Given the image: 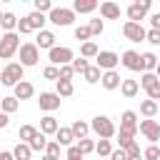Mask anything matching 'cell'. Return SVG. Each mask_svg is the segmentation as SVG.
I'll list each match as a JSON object with an SVG mask.
<instances>
[{
	"label": "cell",
	"instance_id": "6da1fadb",
	"mask_svg": "<svg viewBox=\"0 0 160 160\" xmlns=\"http://www.w3.org/2000/svg\"><path fill=\"white\" fill-rule=\"evenodd\" d=\"M88 125H90V130H92L100 140H110V138H115V125H112V120H110L108 115H95Z\"/></svg>",
	"mask_w": 160,
	"mask_h": 160
},
{
	"label": "cell",
	"instance_id": "7a4b0ae2",
	"mask_svg": "<svg viewBox=\"0 0 160 160\" xmlns=\"http://www.w3.org/2000/svg\"><path fill=\"white\" fill-rule=\"evenodd\" d=\"M22 72H25V68H22L20 62H8V65L2 68V72H0V82H2L5 88H15L20 80H25Z\"/></svg>",
	"mask_w": 160,
	"mask_h": 160
},
{
	"label": "cell",
	"instance_id": "3957f363",
	"mask_svg": "<svg viewBox=\"0 0 160 160\" xmlns=\"http://www.w3.org/2000/svg\"><path fill=\"white\" fill-rule=\"evenodd\" d=\"M45 18H48V22H52V25H58V28H68V25L75 22V12H72L70 8H55V5H52V10H50Z\"/></svg>",
	"mask_w": 160,
	"mask_h": 160
},
{
	"label": "cell",
	"instance_id": "277c9868",
	"mask_svg": "<svg viewBox=\"0 0 160 160\" xmlns=\"http://www.w3.org/2000/svg\"><path fill=\"white\" fill-rule=\"evenodd\" d=\"M20 48V35L18 32H2L0 38V60H10Z\"/></svg>",
	"mask_w": 160,
	"mask_h": 160
},
{
	"label": "cell",
	"instance_id": "5b68a950",
	"mask_svg": "<svg viewBox=\"0 0 160 160\" xmlns=\"http://www.w3.org/2000/svg\"><path fill=\"white\" fill-rule=\"evenodd\" d=\"M72 58H75V52H72L70 48H65V45H55V48L48 50V60H50V65H55V68H60V65H70Z\"/></svg>",
	"mask_w": 160,
	"mask_h": 160
},
{
	"label": "cell",
	"instance_id": "8992f818",
	"mask_svg": "<svg viewBox=\"0 0 160 160\" xmlns=\"http://www.w3.org/2000/svg\"><path fill=\"white\" fill-rule=\"evenodd\" d=\"M150 8H152V0H135V2H130L128 5V22H140L142 25V20H145Z\"/></svg>",
	"mask_w": 160,
	"mask_h": 160
},
{
	"label": "cell",
	"instance_id": "52a82bcc",
	"mask_svg": "<svg viewBox=\"0 0 160 160\" xmlns=\"http://www.w3.org/2000/svg\"><path fill=\"white\" fill-rule=\"evenodd\" d=\"M118 65H120V55H118V52H112V50H100V52L95 55V68H98L100 72L115 70Z\"/></svg>",
	"mask_w": 160,
	"mask_h": 160
},
{
	"label": "cell",
	"instance_id": "ba28073f",
	"mask_svg": "<svg viewBox=\"0 0 160 160\" xmlns=\"http://www.w3.org/2000/svg\"><path fill=\"white\" fill-rule=\"evenodd\" d=\"M18 50H20V65L22 68H35L40 62V50L35 48V42H22Z\"/></svg>",
	"mask_w": 160,
	"mask_h": 160
},
{
	"label": "cell",
	"instance_id": "9c48e42d",
	"mask_svg": "<svg viewBox=\"0 0 160 160\" xmlns=\"http://www.w3.org/2000/svg\"><path fill=\"white\" fill-rule=\"evenodd\" d=\"M115 132H125V135H138V112H132V110H125L122 115H120V130H115Z\"/></svg>",
	"mask_w": 160,
	"mask_h": 160
},
{
	"label": "cell",
	"instance_id": "30bf717a",
	"mask_svg": "<svg viewBox=\"0 0 160 160\" xmlns=\"http://www.w3.org/2000/svg\"><path fill=\"white\" fill-rule=\"evenodd\" d=\"M138 130L150 140V145H158V140H160V125H158V120H138Z\"/></svg>",
	"mask_w": 160,
	"mask_h": 160
},
{
	"label": "cell",
	"instance_id": "8fae6325",
	"mask_svg": "<svg viewBox=\"0 0 160 160\" xmlns=\"http://www.w3.org/2000/svg\"><path fill=\"white\" fill-rule=\"evenodd\" d=\"M120 65H125L132 72H142V60H140V52L138 50H125L120 55Z\"/></svg>",
	"mask_w": 160,
	"mask_h": 160
},
{
	"label": "cell",
	"instance_id": "7c38bea8",
	"mask_svg": "<svg viewBox=\"0 0 160 160\" xmlns=\"http://www.w3.org/2000/svg\"><path fill=\"white\" fill-rule=\"evenodd\" d=\"M122 35L130 40V42H142L145 40V28L140 22H125L122 25Z\"/></svg>",
	"mask_w": 160,
	"mask_h": 160
},
{
	"label": "cell",
	"instance_id": "4fadbf2b",
	"mask_svg": "<svg viewBox=\"0 0 160 160\" xmlns=\"http://www.w3.org/2000/svg\"><path fill=\"white\" fill-rule=\"evenodd\" d=\"M35 95V85L32 82H28V80H20L15 88H12V98L20 102V100H30Z\"/></svg>",
	"mask_w": 160,
	"mask_h": 160
},
{
	"label": "cell",
	"instance_id": "5bb4252c",
	"mask_svg": "<svg viewBox=\"0 0 160 160\" xmlns=\"http://www.w3.org/2000/svg\"><path fill=\"white\" fill-rule=\"evenodd\" d=\"M38 105H40V110H45V112H55V110L60 108V98H58L55 92H40Z\"/></svg>",
	"mask_w": 160,
	"mask_h": 160
},
{
	"label": "cell",
	"instance_id": "9a60e30c",
	"mask_svg": "<svg viewBox=\"0 0 160 160\" xmlns=\"http://www.w3.org/2000/svg\"><path fill=\"white\" fill-rule=\"evenodd\" d=\"M98 8H100V18H102V20H118V18H120V5L112 2V0L98 2Z\"/></svg>",
	"mask_w": 160,
	"mask_h": 160
},
{
	"label": "cell",
	"instance_id": "2e32d148",
	"mask_svg": "<svg viewBox=\"0 0 160 160\" xmlns=\"http://www.w3.org/2000/svg\"><path fill=\"white\" fill-rule=\"evenodd\" d=\"M55 32L52 30H40L38 32V38H35V48L38 50H50V48H55Z\"/></svg>",
	"mask_w": 160,
	"mask_h": 160
},
{
	"label": "cell",
	"instance_id": "e0dca14e",
	"mask_svg": "<svg viewBox=\"0 0 160 160\" xmlns=\"http://www.w3.org/2000/svg\"><path fill=\"white\" fill-rule=\"evenodd\" d=\"M120 82H122V78H120V72H118V70H108V72H102V75H100V85H102L105 90H118V88H120Z\"/></svg>",
	"mask_w": 160,
	"mask_h": 160
},
{
	"label": "cell",
	"instance_id": "ac0fdd59",
	"mask_svg": "<svg viewBox=\"0 0 160 160\" xmlns=\"http://www.w3.org/2000/svg\"><path fill=\"white\" fill-rule=\"evenodd\" d=\"M25 20H28V25H30V30H32V32H35V30H38V32H40V30H45V22H48V18H45L42 12H35V10H32V12H28V15H25Z\"/></svg>",
	"mask_w": 160,
	"mask_h": 160
},
{
	"label": "cell",
	"instance_id": "d6986e66",
	"mask_svg": "<svg viewBox=\"0 0 160 160\" xmlns=\"http://www.w3.org/2000/svg\"><path fill=\"white\" fill-rule=\"evenodd\" d=\"M70 10H72L75 15H78V12H80V15H85V12H92V10H98V0H75Z\"/></svg>",
	"mask_w": 160,
	"mask_h": 160
},
{
	"label": "cell",
	"instance_id": "ffe728a7",
	"mask_svg": "<svg viewBox=\"0 0 160 160\" xmlns=\"http://www.w3.org/2000/svg\"><path fill=\"white\" fill-rule=\"evenodd\" d=\"M55 142H58L60 148H70V145L75 142V138H72L70 128H58V130H55Z\"/></svg>",
	"mask_w": 160,
	"mask_h": 160
},
{
	"label": "cell",
	"instance_id": "44dd1931",
	"mask_svg": "<svg viewBox=\"0 0 160 160\" xmlns=\"http://www.w3.org/2000/svg\"><path fill=\"white\" fill-rule=\"evenodd\" d=\"M120 92L130 100V98H135L138 92H140V88H138V80H132V78H125L122 82H120Z\"/></svg>",
	"mask_w": 160,
	"mask_h": 160
},
{
	"label": "cell",
	"instance_id": "7402d4cb",
	"mask_svg": "<svg viewBox=\"0 0 160 160\" xmlns=\"http://www.w3.org/2000/svg\"><path fill=\"white\" fill-rule=\"evenodd\" d=\"M158 110H160V105H158L155 100H142V102H140V115H142L145 120H152V118L158 115Z\"/></svg>",
	"mask_w": 160,
	"mask_h": 160
},
{
	"label": "cell",
	"instance_id": "603a6c76",
	"mask_svg": "<svg viewBox=\"0 0 160 160\" xmlns=\"http://www.w3.org/2000/svg\"><path fill=\"white\" fill-rule=\"evenodd\" d=\"M142 72H158V55L155 52H142Z\"/></svg>",
	"mask_w": 160,
	"mask_h": 160
},
{
	"label": "cell",
	"instance_id": "cb8c5ba5",
	"mask_svg": "<svg viewBox=\"0 0 160 160\" xmlns=\"http://www.w3.org/2000/svg\"><path fill=\"white\" fill-rule=\"evenodd\" d=\"M60 125H58V120L52 118V115H45L42 120H40V132L48 138V135H55V130H58Z\"/></svg>",
	"mask_w": 160,
	"mask_h": 160
},
{
	"label": "cell",
	"instance_id": "d4e9b609",
	"mask_svg": "<svg viewBox=\"0 0 160 160\" xmlns=\"http://www.w3.org/2000/svg\"><path fill=\"white\" fill-rule=\"evenodd\" d=\"M70 132H72V138H75V140H82V138H88L90 125H88L85 120H75V122L70 125Z\"/></svg>",
	"mask_w": 160,
	"mask_h": 160
},
{
	"label": "cell",
	"instance_id": "484cf974",
	"mask_svg": "<svg viewBox=\"0 0 160 160\" xmlns=\"http://www.w3.org/2000/svg\"><path fill=\"white\" fill-rule=\"evenodd\" d=\"M72 92H75L72 82H68V80H55V95H58V98H70Z\"/></svg>",
	"mask_w": 160,
	"mask_h": 160
},
{
	"label": "cell",
	"instance_id": "4316f807",
	"mask_svg": "<svg viewBox=\"0 0 160 160\" xmlns=\"http://www.w3.org/2000/svg\"><path fill=\"white\" fill-rule=\"evenodd\" d=\"M25 145L30 148V152H42V150H45V145H48V138H45V135L38 130V135H35L30 142H25Z\"/></svg>",
	"mask_w": 160,
	"mask_h": 160
},
{
	"label": "cell",
	"instance_id": "83f0119b",
	"mask_svg": "<svg viewBox=\"0 0 160 160\" xmlns=\"http://www.w3.org/2000/svg\"><path fill=\"white\" fill-rule=\"evenodd\" d=\"M18 108H20V102H18L12 95H8V98H2V100H0V112H5V115H12Z\"/></svg>",
	"mask_w": 160,
	"mask_h": 160
},
{
	"label": "cell",
	"instance_id": "f1b7e54d",
	"mask_svg": "<svg viewBox=\"0 0 160 160\" xmlns=\"http://www.w3.org/2000/svg\"><path fill=\"white\" fill-rule=\"evenodd\" d=\"M10 152H12V158H15V160H32V152H30V148H28L25 142H18Z\"/></svg>",
	"mask_w": 160,
	"mask_h": 160
},
{
	"label": "cell",
	"instance_id": "f546056e",
	"mask_svg": "<svg viewBox=\"0 0 160 160\" xmlns=\"http://www.w3.org/2000/svg\"><path fill=\"white\" fill-rule=\"evenodd\" d=\"M0 25H2V30H5V32H15V25H18V18H15V12H2V18H0Z\"/></svg>",
	"mask_w": 160,
	"mask_h": 160
},
{
	"label": "cell",
	"instance_id": "4dcf8cb0",
	"mask_svg": "<svg viewBox=\"0 0 160 160\" xmlns=\"http://www.w3.org/2000/svg\"><path fill=\"white\" fill-rule=\"evenodd\" d=\"M98 52H100V48H98V42H92V40H88V42L80 45V58H85V60H88V58H95Z\"/></svg>",
	"mask_w": 160,
	"mask_h": 160
},
{
	"label": "cell",
	"instance_id": "1f68e13d",
	"mask_svg": "<svg viewBox=\"0 0 160 160\" xmlns=\"http://www.w3.org/2000/svg\"><path fill=\"white\" fill-rule=\"evenodd\" d=\"M155 82H160V78H158V72H140V82H138V88H152Z\"/></svg>",
	"mask_w": 160,
	"mask_h": 160
},
{
	"label": "cell",
	"instance_id": "d6a6232c",
	"mask_svg": "<svg viewBox=\"0 0 160 160\" xmlns=\"http://www.w3.org/2000/svg\"><path fill=\"white\" fill-rule=\"evenodd\" d=\"M35 135H38V128H32V125H20V130H18L20 142H30Z\"/></svg>",
	"mask_w": 160,
	"mask_h": 160
},
{
	"label": "cell",
	"instance_id": "836d02e7",
	"mask_svg": "<svg viewBox=\"0 0 160 160\" xmlns=\"http://www.w3.org/2000/svg\"><path fill=\"white\" fill-rule=\"evenodd\" d=\"M75 148L80 150V155L85 158L88 152H95V140H90V138H82V140H78L75 142Z\"/></svg>",
	"mask_w": 160,
	"mask_h": 160
},
{
	"label": "cell",
	"instance_id": "e575fe53",
	"mask_svg": "<svg viewBox=\"0 0 160 160\" xmlns=\"http://www.w3.org/2000/svg\"><path fill=\"white\" fill-rule=\"evenodd\" d=\"M100 70L95 68V65H88V70L82 72V78H85V82H90V85H95V82H100Z\"/></svg>",
	"mask_w": 160,
	"mask_h": 160
},
{
	"label": "cell",
	"instance_id": "d590c367",
	"mask_svg": "<svg viewBox=\"0 0 160 160\" xmlns=\"http://www.w3.org/2000/svg\"><path fill=\"white\" fill-rule=\"evenodd\" d=\"M95 152L102 155V158H108V155L112 152V142H110V140H98V142H95Z\"/></svg>",
	"mask_w": 160,
	"mask_h": 160
},
{
	"label": "cell",
	"instance_id": "8d00e7d4",
	"mask_svg": "<svg viewBox=\"0 0 160 160\" xmlns=\"http://www.w3.org/2000/svg\"><path fill=\"white\" fill-rule=\"evenodd\" d=\"M88 30H90V38H92V35H102L105 22H102L100 18H95V20H90V22H88Z\"/></svg>",
	"mask_w": 160,
	"mask_h": 160
},
{
	"label": "cell",
	"instance_id": "74e56055",
	"mask_svg": "<svg viewBox=\"0 0 160 160\" xmlns=\"http://www.w3.org/2000/svg\"><path fill=\"white\" fill-rule=\"evenodd\" d=\"M88 65H90V62H88L85 58H72V62H70V68H72V72H75V75H78V72L82 75V72L88 70Z\"/></svg>",
	"mask_w": 160,
	"mask_h": 160
},
{
	"label": "cell",
	"instance_id": "f35d334b",
	"mask_svg": "<svg viewBox=\"0 0 160 160\" xmlns=\"http://www.w3.org/2000/svg\"><path fill=\"white\" fill-rule=\"evenodd\" d=\"M142 160H160V148L158 145H148L142 150Z\"/></svg>",
	"mask_w": 160,
	"mask_h": 160
},
{
	"label": "cell",
	"instance_id": "ab89813d",
	"mask_svg": "<svg viewBox=\"0 0 160 160\" xmlns=\"http://www.w3.org/2000/svg\"><path fill=\"white\" fill-rule=\"evenodd\" d=\"M72 75H75V72H72L70 65H60V68H58V80H68V82H72Z\"/></svg>",
	"mask_w": 160,
	"mask_h": 160
},
{
	"label": "cell",
	"instance_id": "60d3db41",
	"mask_svg": "<svg viewBox=\"0 0 160 160\" xmlns=\"http://www.w3.org/2000/svg\"><path fill=\"white\" fill-rule=\"evenodd\" d=\"M50 10H52V2H50V0H35V12H42V15H45V12H50Z\"/></svg>",
	"mask_w": 160,
	"mask_h": 160
},
{
	"label": "cell",
	"instance_id": "b9f144b4",
	"mask_svg": "<svg viewBox=\"0 0 160 160\" xmlns=\"http://www.w3.org/2000/svg\"><path fill=\"white\" fill-rule=\"evenodd\" d=\"M15 32H18V35H30V32H32L25 18H20V20H18V25H15Z\"/></svg>",
	"mask_w": 160,
	"mask_h": 160
},
{
	"label": "cell",
	"instance_id": "7bdbcfd3",
	"mask_svg": "<svg viewBox=\"0 0 160 160\" xmlns=\"http://www.w3.org/2000/svg\"><path fill=\"white\" fill-rule=\"evenodd\" d=\"M45 155H48V158H60V145H58L55 140L48 142V145H45Z\"/></svg>",
	"mask_w": 160,
	"mask_h": 160
},
{
	"label": "cell",
	"instance_id": "ee69618b",
	"mask_svg": "<svg viewBox=\"0 0 160 160\" xmlns=\"http://www.w3.org/2000/svg\"><path fill=\"white\" fill-rule=\"evenodd\" d=\"M145 40L150 45H160V30H145Z\"/></svg>",
	"mask_w": 160,
	"mask_h": 160
},
{
	"label": "cell",
	"instance_id": "f6af8a7d",
	"mask_svg": "<svg viewBox=\"0 0 160 160\" xmlns=\"http://www.w3.org/2000/svg\"><path fill=\"white\" fill-rule=\"evenodd\" d=\"M75 38H78V40H82V42H88V38H90V30H88V25H80V28H75Z\"/></svg>",
	"mask_w": 160,
	"mask_h": 160
},
{
	"label": "cell",
	"instance_id": "bcb514c9",
	"mask_svg": "<svg viewBox=\"0 0 160 160\" xmlns=\"http://www.w3.org/2000/svg\"><path fill=\"white\" fill-rule=\"evenodd\" d=\"M65 160H82V155H80V150H78L75 145H70V148L65 150Z\"/></svg>",
	"mask_w": 160,
	"mask_h": 160
},
{
	"label": "cell",
	"instance_id": "7dc6e473",
	"mask_svg": "<svg viewBox=\"0 0 160 160\" xmlns=\"http://www.w3.org/2000/svg\"><path fill=\"white\" fill-rule=\"evenodd\" d=\"M42 78H45V80H58V68H55V65H48V68L42 70Z\"/></svg>",
	"mask_w": 160,
	"mask_h": 160
},
{
	"label": "cell",
	"instance_id": "c3c4849f",
	"mask_svg": "<svg viewBox=\"0 0 160 160\" xmlns=\"http://www.w3.org/2000/svg\"><path fill=\"white\" fill-rule=\"evenodd\" d=\"M150 30H160V12L150 15Z\"/></svg>",
	"mask_w": 160,
	"mask_h": 160
},
{
	"label": "cell",
	"instance_id": "681fc988",
	"mask_svg": "<svg viewBox=\"0 0 160 160\" xmlns=\"http://www.w3.org/2000/svg\"><path fill=\"white\" fill-rule=\"evenodd\" d=\"M110 160H125V150H120V148H112V152L108 155Z\"/></svg>",
	"mask_w": 160,
	"mask_h": 160
},
{
	"label": "cell",
	"instance_id": "f907efd6",
	"mask_svg": "<svg viewBox=\"0 0 160 160\" xmlns=\"http://www.w3.org/2000/svg\"><path fill=\"white\" fill-rule=\"evenodd\" d=\"M8 125H10V115L0 112V130H2V128H8Z\"/></svg>",
	"mask_w": 160,
	"mask_h": 160
},
{
	"label": "cell",
	"instance_id": "816d5d0a",
	"mask_svg": "<svg viewBox=\"0 0 160 160\" xmlns=\"http://www.w3.org/2000/svg\"><path fill=\"white\" fill-rule=\"evenodd\" d=\"M0 160H15V158H12V152H8V150H2V152H0Z\"/></svg>",
	"mask_w": 160,
	"mask_h": 160
},
{
	"label": "cell",
	"instance_id": "f5cc1de1",
	"mask_svg": "<svg viewBox=\"0 0 160 160\" xmlns=\"http://www.w3.org/2000/svg\"><path fill=\"white\" fill-rule=\"evenodd\" d=\"M40 160H58V158H48V155H42V158H40Z\"/></svg>",
	"mask_w": 160,
	"mask_h": 160
},
{
	"label": "cell",
	"instance_id": "db71d44e",
	"mask_svg": "<svg viewBox=\"0 0 160 160\" xmlns=\"http://www.w3.org/2000/svg\"><path fill=\"white\" fill-rule=\"evenodd\" d=\"M125 160H142V158H125Z\"/></svg>",
	"mask_w": 160,
	"mask_h": 160
},
{
	"label": "cell",
	"instance_id": "11a10c76",
	"mask_svg": "<svg viewBox=\"0 0 160 160\" xmlns=\"http://www.w3.org/2000/svg\"><path fill=\"white\" fill-rule=\"evenodd\" d=\"M0 18H2V10H0Z\"/></svg>",
	"mask_w": 160,
	"mask_h": 160
}]
</instances>
